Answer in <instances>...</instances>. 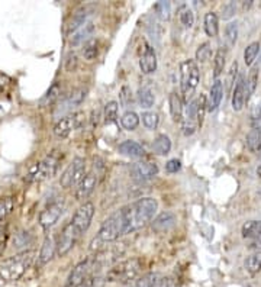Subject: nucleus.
Listing matches in <instances>:
<instances>
[{
  "label": "nucleus",
  "mask_w": 261,
  "mask_h": 287,
  "mask_svg": "<svg viewBox=\"0 0 261 287\" xmlns=\"http://www.w3.org/2000/svg\"><path fill=\"white\" fill-rule=\"evenodd\" d=\"M128 232H130L128 210H127V207H122L118 212H115L113 215H110L108 219L103 222V225L96 237V241L102 244L112 243Z\"/></svg>",
  "instance_id": "obj_1"
},
{
  "label": "nucleus",
  "mask_w": 261,
  "mask_h": 287,
  "mask_svg": "<svg viewBox=\"0 0 261 287\" xmlns=\"http://www.w3.org/2000/svg\"><path fill=\"white\" fill-rule=\"evenodd\" d=\"M35 258L34 251H22L16 255L7 257L0 261V279L6 282H16L26 273Z\"/></svg>",
  "instance_id": "obj_2"
},
{
  "label": "nucleus",
  "mask_w": 261,
  "mask_h": 287,
  "mask_svg": "<svg viewBox=\"0 0 261 287\" xmlns=\"http://www.w3.org/2000/svg\"><path fill=\"white\" fill-rule=\"evenodd\" d=\"M128 219H130V232L144 228L148 222L152 221L155 212L158 210V202L154 198H142L127 206Z\"/></svg>",
  "instance_id": "obj_3"
},
{
  "label": "nucleus",
  "mask_w": 261,
  "mask_h": 287,
  "mask_svg": "<svg viewBox=\"0 0 261 287\" xmlns=\"http://www.w3.org/2000/svg\"><path fill=\"white\" fill-rule=\"evenodd\" d=\"M141 260L139 258H130L113 265L108 271L105 280L109 283H130L136 279L141 271Z\"/></svg>",
  "instance_id": "obj_4"
},
{
  "label": "nucleus",
  "mask_w": 261,
  "mask_h": 287,
  "mask_svg": "<svg viewBox=\"0 0 261 287\" xmlns=\"http://www.w3.org/2000/svg\"><path fill=\"white\" fill-rule=\"evenodd\" d=\"M200 82L199 67L193 60H186L180 64V88L186 102H189V96L193 93Z\"/></svg>",
  "instance_id": "obj_5"
},
{
  "label": "nucleus",
  "mask_w": 261,
  "mask_h": 287,
  "mask_svg": "<svg viewBox=\"0 0 261 287\" xmlns=\"http://www.w3.org/2000/svg\"><path fill=\"white\" fill-rule=\"evenodd\" d=\"M58 165H60V155L57 151H52L51 154H48L43 161H40L34 170L29 173L28 180L29 181H43L46 180L49 177H52L57 170H58Z\"/></svg>",
  "instance_id": "obj_6"
},
{
  "label": "nucleus",
  "mask_w": 261,
  "mask_h": 287,
  "mask_svg": "<svg viewBox=\"0 0 261 287\" xmlns=\"http://www.w3.org/2000/svg\"><path fill=\"white\" fill-rule=\"evenodd\" d=\"M87 93H88L87 87H79L76 88V90H73L67 97H64V99L55 106L54 118L63 119V118L67 116V115H71L76 108H79V106L86 100Z\"/></svg>",
  "instance_id": "obj_7"
},
{
  "label": "nucleus",
  "mask_w": 261,
  "mask_h": 287,
  "mask_svg": "<svg viewBox=\"0 0 261 287\" xmlns=\"http://www.w3.org/2000/svg\"><path fill=\"white\" fill-rule=\"evenodd\" d=\"M85 122H86V113L85 112H73L71 115H67L55 123L54 135L57 138H67L73 131L83 128Z\"/></svg>",
  "instance_id": "obj_8"
},
{
  "label": "nucleus",
  "mask_w": 261,
  "mask_h": 287,
  "mask_svg": "<svg viewBox=\"0 0 261 287\" xmlns=\"http://www.w3.org/2000/svg\"><path fill=\"white\" fill-rule=\"evenodd\" d=\"M93 216H94V205L91 202H85L77 209V212L74 213V216L71 219V225L77 231L79 235H82L83 232H86L88 229Z\"/></svg>",
  "instance_id": "obj_9"
},
{
  "label": "nucleus",
  "mask_w": 261,
  "mask_h": 287,
  "mask_svg": "<svg viewBox=\"0 0 261 287\" xmlns=\"http://www.w3.org/2000/svg\"><path fill=\"white\" fill-rule=\"evenodd\" d=\"M63 212H64V202L63 200H55V202L49 203L40 215V225L44 229L52 228L61 218Z\"/></svg>",
  "instance_id": "obj_10"
},
{
  "label": "nucleus",
  "mask_w": 261,
  "mask_h": 287,
  "mask_svg": "<svg viewBox=\"0 0 261 287\" xmlns=\"http://www.w3.org/2000/svg\"><path fill=\"white\" fill-rule=\"evenodd\" d=\"M80 238V235L77 234V231L73 228L71 222L67 223L64 226V229L61 231L60 237H58V241H57V254L60 257H64L65 254L70 252V249L76 245L77 240Z\"/></svg>",
  "instance_id": "obj_11"
},
{
  "label": "nucleus",
  "mask_w": 261,
  "mask_h": 287,
  "mask_svg": "<svg viewBox=\"0 0 261 287\" xmlns=\"http://www.w3.org/2000/svg\"><path fill=\"white\" fill-rule=\"evenodd\" d=\"M94 263H96L94 258H87V260H85V261H82V263H79V264L76 265V267L73 268L70 277H68L67 286L71 287L79 286L82 282L86 280L87 277H90V274H91V271H93V268H94Z\"/></svg>",
  "instance_id": "obj_12"
},
{
  "label": "nucleus",
  "mask_w": 261,
  "mask_h": 287,
  "mask_svg": "<svg viewBox=\"0 0 261 287\" xmlns=\"http://www.w3.org/2000/svg\"><path fill=\"white\" fill-rule=\"evenodd\" d=\"M157 174H158V167L155 163H135L130 167V178L138 183L148 181Z\"/></svg>",
  "instance_id": "obj_13"
},
{
  "label": "nucleus",
  "mask_w": 261,
  "mask_h": 287,
  "mask_svg": "<svg viewBox=\"0 0 261 287\" xmlns=\"http://www.w3.org/2000/svg\"><path fill=\"white\" fill-rule=\"evenodd\" d=\"M175 223H177V216L173 212H163L157 218H154V221H151V228L157 234H164L174 228Z\"/></svg>",
  "instance_id": "obj_14"
},
{
  "label": "nucleus",
  "mask_w": 261,
  "mask_h": 287,
  "mask_svg": "<svg viewBox=\"0 0 261 287\" xmlns=\"http://www.w3.org/2000/svg\"><path fill=\"white\" fill-rule=\"evenodd\" d=\"M96 184H97V173H94V171L87 173L86 176H85V178L80 181V184L77 186L76 199L77 200L87 199V198L91 195V192L94 190Z\"/></svg>",
  "instance_id": "obj_15"
},
{
  "label": "nucleus",
  "mask_w": 261,
  "mask_h": 287,
  "mask_svg": "<svg viewBox=\"0 0 261 287\" xmlns=\"http://www.w3.org/2000/svg\"><path fill=\"white\" fill-rule=\"evenodd\" d=\"M139 68L142 71V74H152L157 70V54L154 51L151 45L145 44V49L144 54L139 58Z\"/></svg>",
  "instance_id": "obj_16"
},
{
  "label": "nucleus",
  "mask_w": 261,
  "mask_h": 287,
  "mask_svg": "<svg viewBox=\"0 0 261 287\" xmlns=\"http://www.w3.org/2000/svg\"><path fill=\"white\" fill-rule=\"evenodd\" d=\"M245 97H247L245 77L241 74L237 79V82H235V87L232 90V109L234 111H242V108L245 105Z\"/></svg>",
  "instance_id": "obj_17"
},
{
  "label": "nucleus",
  "mask_w": 261,
  "mask_h": 287,
  "mask_svg": "<svg viewBox=\"0 0 261 287\" xmlns=\"http://www.w3.org/2000/svg\"><path fill=\"white\" fill-rule=\"evenodd\" d=\"M94 32V23L93 22H86L79 31H76L71 37H70V45L71 46H77V45L83 44L85 41H88L90 37L93 35Z\"/></svg>",
  "instance_id": "obj_18"
},
{
  "label": "nucleus",
  "mask_w": 261,
  "mask_h": 287,
  "mask_svg": "<svg viewBox=\"0 0 261 287\" xmlns=\"http://www.w3.org/2000/svg\"><path fill=\"white\" fill-rule=\"evenodd\" d=\"M223 97V83L218 79L214 82L211 91H209V99H208V111H217L218 106L220 105V100Z\"/></svg>",
  "instance_id": "obj_19"
},
{
  "label": "nucleus",
  "mask_w": 261,
  "mask_h": 287,
  "mask_svg": "<svg viewBox=\"0 0 261 287\" xmlns=\"http://www.w3.org/2000/svg\"><path fill=\"white\" fill-rule=\"evenodd\" d=\"M55 252H57V244H55L52 237L46 235L45 240H44L43 246H41V251H40V257H38L40 264L44 265L49 263L52 260V257L55 255Z\"/></svg>",
  "instance_id": "obj_20"
},
{
  "label": "nucleus",
  "mask_w": 261,
  "mask_h": 287,
  "mask_svg": "<svg viewBox=\"0 0 261 287\" xmlns=\"http://www.w3.org/2000/svg\"><path fill=\"white\" fill-rule=\"evenodd\" d=\"M119 154L130 157V158H141L145 154V150L141 144H138L136 141H125L118 147Z\"/></svg>",
  "instance_id": "obj_21"
},
{
  "label": "nucleus",
  "mask_w": 261,
  "mask_h": 287,
  "mask_svg": "<svg viewBox=\"0 0 261 287\" xmlns=\"http://www.w3.org/2000/svg\"><path fill=\"white\" fill-rule=\"evenodd\" d=\"M87 16H88V13H87L86 7H80V9L71 16L70 22L67 23V34H68V35H73L76 31H79V29L87 22Z\"/></svg>",
  "instance_id": "obj_22"
},
{
  "label": "nucleus",
  "mask_w": 261,
  "mask_h": 287,
  "mask_svg": "<svg viewBox=\"0 0 261 287\" xmlns=\"http://www.w3.org/2000/svg\"><path fill=\"white\" fill-rule=\"evenodd\" d=\"M169 105H170V115H172L174 122H181V119H183V100L175 91L170 93Z\"/></svg>",
  "instance_id": "obj_23"
},
{
  "label": "nucleus",
  "mask_w": 261,
  "mask_h": 287,
  "mask_svg": "<svg viewBox=\"0 0 261 287\" xmlns=\"http://www.w3.org/2000/svg\"><path fill=\"white\" fill-rule=\"evenodd\" d=\"M152 151L157 155H167L172 151V141L166 133L158 135L152 142Z\"/></svg>",
  "instance_id": "obj_24"
},
{
  "label": "nucleus",
  "mask_w": 261,
  "mask_h": 287,
  "mask_svg": "<svg viewBox=\"0 0 261 287\" xmlns=\"http://www.w3.org/2000/svg\"><path fill=\"white\" fill-rule=\"evenodd\" d=\"M259 84V66L251 67V71L248 74V79L245 82V87H247V97H245V103H248L250 97L254 94L256 88Z\"/></svg>",
  "instance_id": "obj_25"
},
{
  "label": "nucleus",
  "mask_w": 261,
  "mask_h": 287,
  "mask_svg": "<svg viewBox=\"0 0 261 287\" xmlns=\"http://www.w3.org/2000/svg\"><path fill=\"white\" fill-rule=\"evenodd\" d=\"M205 32L211 38L218 35V32H219V19H218L217 13L208 12L205 15Z\"/></svg>",
  "instance_id": "obj_26"
},
{
  "label": "nucleus",
  "mask_w": 261,
  "mask_h": 287,
  "mask_svg": "<svg viewBox=\"0 0 261 287\" xmlns=\"http://www.w3.org/2000/svg\"><path fill=\"white\" fill-rule=\"evenodd\" d=\"M136 97H138V103H139V106L142 109H150L155 103V96H154V93L148 87L139 88Z\"/></svg>",
  "instance_id": "obj_27"
},
{
  "label": "nucleus",
  "mask_w": 261,
  "mask_h": 287,
  "mask_svg": "<svg viewBox=\"0 0 261 287\" xmlns=\"http://www.w3.org/2000/svg\"><path fill=\"white\" fill-rule=\"evenodd\" d=\"M247 147L251 153L261 151V128H254L247 135Z\"/></svg>",
  "instance_id": "obj_28"
},
{
  "label": "nucleus",
  "mask_w": 261,
  "mask_h": 287,
  "mask_svg": "<svg viewBox=\"0 0 261 287\" xmlns=\"http://www.w3.org/2000/svg\"><path fill=\"white\" fill-rule=\"evenodd\" d=\"M121 125L127 131H135L139 125V116L133 111L125 112L121 118Z\"/></svg>",
  "instance_id": "obj_29"
},
{
  "label": "nucleus",
  "mask_w": 261,
  "mask_h": 287,
  "mask_svg": "<svg viewBox=\"0 0 261 287\" xmlns=\"http://www.w3.org/2000/svg\"><path fill=\"white\" fill-rule=\"evenodd\" d=\"M241 234L244 238H257L261 234V221H248L242 225Z\"/></svg>",
  "instance_id": "obj_30"
},
{
  "label": "nucleus",
  "mask_w": 261,
  "mask_h": 287,
  "mask_svg": "<svg viewBox=\"0 0 261 287\" xmlns=\"http://www.w3.org/2000/svg\"><path fill=\"white\" fill-rule=\"evenodd\" d=\"M177 13H178V21H180V23L184 28H192L193 26V23H195V13H193V10L189 6H186V4L180 6Z\"/></svg>",
  "instance_id": "obj_31"
},
{
  "label": "nucleus",
  "mask_w": 261,
  "mask_h": 287,
  "mask_svg": "<svg viewBox=\"0 0 261 287\" xmlns=\"http://www.w3.org/2000/svg\"><path fill=\"white\" fill-rule=\"evenodd\" d=\"M245 268H247V271L248 273H251V274H257V273H260L261 271V251H256V252H253L251 255H248L247 258H245Z\"/></svg>",
  "instance_id": "obj_32"
},
{
  "label": "nucleus",
  "mask_w": 261,
  "mask_h": 287,
  "mask_svg": "<svg viewBox=\"0 0 261 287\" xmlns=\"http://www.w3.org/2000/svg\"><path fill=\"white\" fill-rule=\"evenodd\" d=\"M99 42L96 38H90L87 42H85L83 45V49H82V54L85 57V60L87 61H93L96 57H97V51H99Z\"/></svg>",
  "instance_id": "obj_33"
},
{
  "label": "nucleus",
  "mask_w": 261,
  "mask_h": 287,
  "mask_svg": "<svg viewBox=\"0 0 261 287\" xmlns=\"http://www.w3.org/2000/svg\"><path fill=\"white\" fill-rule=\"evenodd\" d=\"M225 60H226V51H225V48H219L215 54V58H214V77H215V80L219 79V76L222 74V71L225 68Z\"/></svg>",
  "instance_id": "obj_34"
},
{
  "label": "nucleus",
  "mask_w": 261,
  "mask_h": 287,
  "mask_svg": "<svg viewBox=\"0 0 261 287\" xmlns=\"http://www.w3.org/2000/svg\"><path fill=\"white\" fill-rule=\"evenodd\" d=\"M259 52H260V42H253V44L248 45L245 48V51H244V63H245V66H253L256 58H257V55H259Z\"/></svg>",
  "instance_id": "obj_35"
},
{
  "label": "nucleus",
  "mask_w": 261,
  "mask_h": 287,
  "mask_svg": "<svg viewBox=\"0 0 261 287\" xmlns=\"http://www.w3.org/2000/svg\"><path fill=\"white\" fill-rule=\"evenodd\" d=\"M161 280V276L157 273H148L145 276H142L141 279L135 280L133 287H157L158 282Z\"/></svg>",
  "instance_id": "obj_36"
},
{
  "label": "nucleus",
  "mask_w": 261,
  "mask_h": 287,
  "mask_svg": "<svg viewBox=\"0 0 261 287\" xmlns=\"http://www.w3.org/2000/svg\"><path fill=\"white\" fill-rule=\"evenodd\" d=\"M118 109H119V105L118 102L115 100H110L105 105V113H103V118H105V123H113L116 119H118Z\"/></svg>",
  "instance_id": "obj_37"
},
{
  "label": "nucleus",
  "mask_w": 261,
  "mask_h": 287,
  "mask_svg": "<svg viewBox=\"0 0 261 287\" xmlns=\"http://www.w3.org/2000/svg\"><path fill=\"white\" fill-rule=\"evenodd\" d=\"M154 10L161 21H169L170 15H172V4H170V1H158V3H155Z\"/></svg>",
  "instance_id": "obj_38"
},
{
  "label": "nucleus",
  "mask_w": 261,
  "mask_h": 287,
  "mask_svg": "<svg viewBox=\"0 0 261 287\" xmlns=\"http://www.w3.org/2000/svg\"><path fill=\"white\" fill-rule=\"evenodd\" d=\"M238 38V23L229 22L225 26V40L228 42V46H234L237 44Z\"/></svg>",
  "instance_id": "obj_39"
},
{
  "label": "nucleus",
  "mask_w": 261,
  "mask_h": 287,
  "mask_svg": "<svg viewBox=\"0 0 261 287\" xmlns=\"http://www.w3.org/2000/svg\"><path fill=\"white\" fill-rule=\"evenodd\" d=\"M212 57V48L209 42H203L197 46L196 49V61L199 63H206Z\"/></svg>",
  "instance_id": "obj_40"
},
{
  "label": "nucleus",
  "mask_w": 261,
  "mask_h": 287,
  "mask_svg": "<svg viewBox=\"0 0 261 287\" xmlns=\"http://www.w3.org/2000/svg\"><path fill=\"white\" fill-rule=\"evenodd\" d=\"M141 118H142V123L145 125L147 129L154 131V129L158 126L160 118H158V115H157L155 112H142Z\"/></svg>",
  "instance_id": "obj_41"
},
{
  "label": "nucleus",
  "mask_w": 261,
  "mask_h": 287,
  "mask_svg": "<svg viewBox=\"0 0 261 287\" xmlns=\"http://www.w3.org/2000/svg\"><path fill=\"white\" fill-rule=\"evenodd\" d=\"M60 93H61V90H60V84L58 83H54L51 88L46 91V94H45V97L43 99V103L44 105H51V103H54L55 100H58V97H60Z\"/></svg>",
  "instance_id": "obj_42"
},
{
  "label": "nucleus",
  "mask_w": 261,
  "mask_h": 287,
  "mask_svg": "<svg viewBox=\"0 0 261 287\" xmlns=\"http://www.w3.org/2000/svg\"><path fill=\"white\" fill-rule=\"evenodd\" d=\"M208 111V100L205 94H200L197 97V125L202 126L203 123V118H205V112Z\"/></svg>",
  "instance_id": "obj_43"
},
{
  "label": "nucleus",
  "mask_w": 261,
  "mask_h": 287,
  "mask_svg": "<svg viewBox=\"0 0 261 287\" xmlns=\"http://www.w3.org/2000/svg\"><path fill=\"white\" fill-rule=\"evenodd\" d=\"M13 209V199L6 196V198H0V221H3Z\"/></svg>",
  "instance_id": "obj_44"
},
{
  "label": "nucleus",
  "mask_w": 261,
  "mask_h": 287,
  "mask_svg": "<svg viewBox=\"0 0 261 287\" xmlns=\"http://www.w3.org/2000/svg\"><path fill=\"white\" fill-rule=\"evenodd\" d=\"M119 102L122 108H128L132 103V91H130V86H122L119 91Z\"/></svg>",
  "instance_id": "obj_45"
},
{
  "label": "nucleus",
  "mask_w": 261,
  "mask_h": 287,
  "mask_svg": "<svg viewBox=\"0 0 261 287\" xmlns=\"http://www.w3.org/2000/svg\"><path fill=\"white\" fill-rule=\"evenodd\" d=\"M103 286V279L102 277H99V276H90V277H87L85 282H82L79 286L76 287H102Z\"/></svg>",
  "instance_id": "obj_46"
},
{
  "label": "nucleus",
  "mask_w": 261,
  "mask_h": 287,
  "mask_svg": "<svg viewBox=\"0 0 261 287\" xmlns=\"http://www.w3.org/2000/svg\"><path fill=\"white\" fill-rule=\"evenodd\" d=\"M235 12H237V4H235V1H229V3H226V4H223V7H222V19H231L234 15H235Z\"/></svg>",
  "instance_id": "obj_47"
},
{
  "label": "nucleus",
  "mask_w": 261,
  "mask_h": 287,
  "mask_svg": "<svg viewBox=\"0 0 261 287\" xmlns=\"http://www.w3.org/2000/svg\"><path fill=\"white\" fill-rule=\"evenodd\" d=\"M29 241H31V240H29L28 232L22 231L19 234H16V237H15V240H13V246H15V248H22V246H25Z\"/></svg>",
  "instance_id": "obj_48"
},
{
  "label": "nucleus",
  "mask_w": 261,
  "mask_h": 287,
  "mask_svg": "<svg viewBox=\"0 0 261 287\" xmlns=\"http://www.w3.org/2000/svg\"><path fill=\"white\" fill-rule=\"evenodd\" d=\"M180 168H181V163H180V160H177V158L169 160L167 164H166V171L170 173V174H174V173L180 171Z\"/></svg>",
  "instance_id": "obj_49"
},
{
  "label": "nucleus",
  "mask_w": 261,
  "mask_h": 287,
  "mask_svg": "<svg viewBox=\"0 0 261 287\" xmlns=\"http://www.w3.org/2000/svg\"><path fill=\"white\" fill-rule=\"evenodd\" d=\"M237 73H238V63L234 61L232 66H231V70H229V74H228V79H226V83H228V87H231L235 82H237Z\"/></svg>",
  "instance_id": "obj_50"
},
{
  "label": "nucleus",
  "mask_w": 261,
  "mask_h": 287,
  "mask_svg": "<svg viewBox=\"0 0 261 287\" xmlns=\"http://www.w3.org/2000/svg\"><path fill=\"white\" fill-rule=\"evenodd\" d=\"M196 129H197V123H196V122H192V121H184V123H183V133H184L186 136L193 135V133L196 132Z\"/></svg>",
  "instance_id": "obj_51"
},
{
  "label": "nucleus",
  "mask_w": 261,
  "mask_h": 287,
  "mask_svg": "<svg viewBox=\"0 0 261 287\" xmlns=\"http://www.w3.org/2000/svg\"><path fill=\"white\" fill-rule=\"evenodd\" d=\"M76 66H77V57H76L74 52H70V54L67 55V58H65V68H67L68 71H74Z\"/></svg>",
  "instance_id": "obj_52"
},
{
  "label": "nucleus",
  "mask_w": 261,
  "mask_h": 287,
  "mask_svg": "<svg viewBox=\"0 0 261 287\" xmlns=\"http://www.w3.org/2000/svg\"><path fill=\"white\" fill-rule=\"evenodd\" d=\"M250 248L251 249H256V251H261V234L257 238H254V241L251 243Z\"/></svg>",
  "instance_id": "obj_53"
},
{
  "label": "nucleus",
  "mask_w": 261,
  "mask_h": 287,
  "mask_svg": "<svg viewBox=\"0 0 261 287\" xmlns=\"http://www.w3.org/2000/svg\"><path fill=\"white\" fill-rule=\"evenodd\" d=\"M251 118H253V121H260L261 119V106H254V109H253V113H251Z\"/></svg>",
  "instance_id": "obj_54"
},
{
  "label": "nucleus",
  "mask_w": 261,
  "mask_h": 287,
  "mask_svg": "<svg viewBox=\"0 0 261 287\" xmlns=\"http://www.w3.org/2000/svg\"><path fill=\"white\" fill-rule=\"evenodd\" d=\"M4 113H6V108H4L3 102H0V116H1V115H4Z\"/></svg>",
  "instance_id": "obj_55"
},
{
  "label": "nucleus",
  "mask_w": 261,
  "mask_h": 287,
  "mask_svg": "<svg viewBox=\"0 0 261 287\" xmlns=\"http://www.w3.org/2000/svg\"><path fill=\"white\" fill-rule=\"evenodd\" d=\"M257 176H259L261 178V164L259 165V168H257Z\"/></svg>",
  "instance_id": "obj_56"
},
{
  "label": "nucleus",
  "mask_w": 261,
  "mask_h": 287,
  "mask_svg": "<svg viewBox=\"0 0 261 287\" xmlns=\"http://www.w3.org/2000/svg\"><path fill=\"white\" fill-rule=\"evenodd\" d=\"M1 235H3V226L0 225V238H1Z\"/></svg>",
  "instance_id": "obj_57"
}]
</instances>
